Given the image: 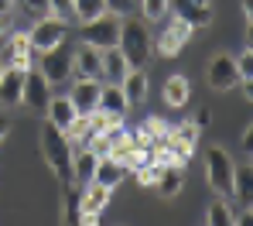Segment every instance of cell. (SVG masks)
I'll use <instances>...</instances> for the list:
<instances>
[{"instance_id": "obj_25", "label": "cell", "mask_w": 253, "mask_h": 226, "mask_svg": "<svg viewBox=\"0 0 253 226\" xmlns=\"http://www.w3.org/2000/svg\"><path fill=\"white\" fill-rule=\"evenodd\" d=\"M209 226H236V213H233V206L226 202V199H215L209 206Z\"/></svg>"}, {"instance_id": "obj_10", "label": "cell", "mask_w": 253, "mask_h": 226, "mask_svg": "<svg viewBox=\"0 0 253 226\" xmlns=\"http://www.w3.org/2000/svg\"><path fill=\"white\" fill-rule=\"evenodd\" d=\"M192 31H195V28H192V24H185V21H178V17H174V21H168V28H165V31H161V38H158V51H161V55H178V51H181V48H185V42H188V38H192Z\"/></svg>"}, {"instance_id": "obj_26", "label": "cell", "mask_w": 253, "mask_h": 226, "mask_svg": "<svg viewBox=\"0 0 253 226\" xmlns=\"http://www.w3.org/2000/svg\"><path fill=\"white\" fill-rule=\"evenodd\" d=\"M99 14H106V3L103 0H72V17H79V21H92V17H99Z\"/></svg>"}, {"instance_id": "obj_38", "label": "cell", "mask_w": 253, "mask_h": 226, "mask_svg": "<svg viewBox=\"0 0 253 226\" xmlns=\"http://www.w3.org/2000/svg\"><path fill=\"white\" fill-rule=\"evenodd\" d=\"M7 28H10V21H7V17H0V38L7 35Z\"/></svg>"}, {"instance_id": "obj_19", "label": "cell", "mask_w": 253, "mask_h": 226, "mask_svg": "<svg viewBox=\"0 0 253 226\" xmlns=\"http://www.w3.org/2000/svg\"><path fill=\"white\" fill-rule=\"evenodd\" d=\"M126 175V168L117 161V158H96V175L92 181H99V185H106V188H113V185H120Z\"/></svg>"}, {"instance_id": "obj_1", "label": "cell", "mask_w": 253, "mask_h": 226, "mask_svg": "<svg viewBox=\"0 0 253 226\" xmlns=\"http://www.w3.org/2000/svg\"><path fill=\"white\" fill-rule=\"evenodd\" d=\"M72 140L62 134L58 127H51V124H44L42 127V158L44 165L51 168V175L58 181H69L72 179Z\"/></svg>"}, {"instance_id": "obj_39", "label": "cell", "mask_w": 253, "mask_h": 226, "mask_svg": "<svg viewBox=\"0 0 253 226\" xmlns=\"http://www.w3.org/2000/svg\"><path fill=\"white\" fill-rule=\"evenodd\" d=\"M192 3H202V7H209V0H192Z\"/></svg>"}, {"instance_id": "obj_32", "label": "cell", "mask_w": 253, "mask_h": 226, "mask_svg": "<svg viewBox=\"0 0 253 226\" xmlns=\"http://www.w3.org/2000/svg\"><path fill=\"white\" fill-rule=\"evenodd\" d=\"M48 14L55 21H69L72 17V0H48Z\"/></svg>"}, {"instance_id": "obj_8", "label": "cell", "mask_w": 253, "mask_h": 226, "mask_svg": "<svg viewBox=\"0 0 253 226\" xmlns=\"http://www.w3.org/2000/svg\"><path fill=\"white\" fill-rule=\"evenodd\" d=\"M35 48L28 42V35H14V38H7V51H3V65L7 69H21V72H28V69H35Z\"/></svg>"}, {"instance_id": "obj_11", "label": "cell", "mask_w": 253, "mask_h": 226, "mask_svg": "<svg viewBox=\"0 0 253 226\" xmlns=\"http://www.w3.org/2000/svg\"><path fill=\"white\" fill-rule=\"evenodd\" d=\"M99 79H76V86H72V106H76V113L79 117H89L96 106H99Z\"/></svg>"}, {"instance_id": "obj_30", "label": "cell", "mask_w": 253, "mask_h": 226, "mask_svg": "<svg viewBox=\"0 0 253 226\" xmlns=\"http://www.w3.org/2000/svg\"><path fill=\"white\" fill-rule=\"evenodd\" d=\"M158 175H161V165H158L154 158H151L147 165H140V168H137V181H140V185H147V188L158 181Z\"/></svg>"}, {"instance_id": "obj_5", "label": "cell", "mask_w": 253, "mask_h": 226, "mask_svg": "<svg viewBox=\"0 0 253 226\" xmlns=\"http://www.w3.org/2000/svg\"><path fill=\"white\" fill-rule=\"evenodd\" d=\"M42 76L48 79V83H62V79H69L72 76V51L65 45H55L48 48V51H42Z\"/></svg>"}, {"instance_id": "obj_3", "label": "cell", "mask_w": 253, "mask_h": 226, "mask_svg": "<svg viewBox=\"0 0 253 226\" xmlns=\"http://www.w3.org/2000/svg\"><path fill=\"white\" fill-rule=\"evenodd\" d=\"M233 158L222 151V147H209L206 151V175H209V185L215 188L219 199H233Z\"/></svg>"}, {"instance_id": "obj_37", "label": "cell", "mask_w": 253, "mask_h": 226, "mask_svg": "<svg viewBox=\"0 0 253 226\" xmlns=\"http://www.w3.org/2000/svg\"><path fill=\"white\" fill-rule=\"evenodd\" d=\"M243 147H247V154H253V134H250V131L243 134Z\"/></svg>"}, {"instance_id": "obj_17", "label": "cell", "mask_w": 253, "mask_h": 226, "mask_svg": "<svg viewBox=\"0 0 253 226\" xmlns=\"http://www.w3.org/2000/svg\"><path fill=\"white\" fill-rule=\"evenodd\" d=\"M233 199H236L243 209L253 206V172H250V165L233 168Z\"/></svg>"}, {"instance_id": "obj_24", "label": "cell", "mask_w": 253, "mask_h": 226, "mask_svg": "<svg viewBox=\"0 0 253 226\" xmlns=\"http://www.w3.org/2000/svg\"><path fill=\"white\" fill-rule=\"evenodd\" d=\"M188 92H192V86H188L185 76H171L168 83H165V103L168 106H185L188 103Z\"/></svg>"}, {"instance_id": "obj_7", "label": "cell", "mask_w": 253, "mask_h": 226, "mask_svg": "<svg viewBox=\"0 0 253 226\" xmlns=\"http://www.w3.org/2000/svg\"><path fill=\"white\" fill-rule=\"evenodd\" d=\"M209 86L219 92L233 90V86H240V72H236V58L233 55H215L209 62Z\"/></svg>"}, {"instance_id": "obj_6", "label": "cell", "mask_w": 253, "mask_h": 226, "mask_svg": "<svg viewBox=\"0 0 253 226\" xmlns=\"http://www.w3.org/2000/svg\"><path fill=\"white\" fill-rule=\"evenodd\" d=\"M65 35H69V28H65L62 21L44 17V21H35L31 35H28V42H31V48H35V51H48V48L62 45V42H65Z\"/></svg>"}, {"instance_id": "obj_29", "label": "cell", "mask_w": 253, "mask_h": 226, "mask_svg": "<svg viewBox=\"0 0 253 226\" xmlns=\"http://www.w3.org/2000/svg\"><path fill=\"white\" fill-rule=\"evenodd\" d=\"M85 144H89V151H92L96 158H110V151H113V140L103 134V131H99V134H89Z\"/></svg>"}, {"instance_id": "obj_34", "label": "cell", "mask_w": 253, "mask_h": 226, "mask_svg": "<svg viewBox=\"0 0 253 226\" xmlns=\"http://www.w3.org/2000/svg\"><path fill=\"white\" fill-rule=\"evenodd\" d=\"M79 226H99V213H79Z\"/></svg>"}, {"instance_id": "obj_36", "label": "cell", "mask_w": 253, "mask_h": 226, "mask_svg": "<svg viewBox=\"0 0 253 226\" xmlns=\"http://www.w3.org/2000/svg\"><path fill=\"white\" fill-rule=\"evenodd\" d=\"M7 131H10V120H7V117H0V144L7 140Z\"/></svg>"}, {"instance_id": "obj_40", "label": "cell", "mask_w": 253, "mask_h": 226, "mask_svg": "<svg viewBox=\"0 0 253 226\" xmlns=\"http://www.w3.org/2000/svg\"><path fill=\"white\" fill-rule=\"evenodd\" d=\"M0 76H3V62H0Z\"/></svg>"}, {"instance_id": "obj_13", "label": "cell", "mask_w": 253, "mask_h": 226, "mask_svg": "<svg viewBox=\"0 0 253 226\" xmlns=\"http://www.w3.org/2000/svg\"><path fill=\"white\" fill-rule=\"evenodd\" d=\"M72 76L76 79H99V51L92 45H83L72 51Z\"/></svg>"}, {"instance_id": "obj_22", "label": "cell", "mask_w": 253, "mask_h": 226, "mask_svg": "<svg viewBox=\"0 0 253 226\" xmlns=\"http://www.w3.org/2000/svg\"><path fill=\"white\" fill-rule=\"evenodd\" d=\"M96 110L113 113V117H124L126 99H124V92H120V83H110V86H103V90H99V106H96Z\"/></svg>"}, {"instance_id": "obj_14", "label": "cell", "mask_w": 253, "mask_h": 226, "mask_svg": "<svg viewBox=\"0 0 253 226\" xmlns=\"http://www.w3.org/2000/svg\"><path fill=\"white\" fill-rule=\"evenodd\" d=\"M44 110H48V124H51V127H58L62 134H65V131H69V124H72V120L79 117L69 96H51Z\"/></svg>"}, {"instance_id": "obj_31", "label": "cell", "mask_w": 253, "mask_h": 226, "mask_svg": "<svg viewBox=\"0 0 253 226\" xmlns=\"http://www.w3.org/2000/svg\"><path fill=\"white\" fill-rule=\"evenodd\" d=\"M140 7H144V17L147 21H161L168 14V0H140Z\"/></svg>"}, {"instance_id": "obj_35", "label": "cell", "mask_w": 253, "mask_h": 226, "mask_svg": "<svg viewBox=\"0 0 253 226\" xmlns=\"http://www.w3.org/2000/svg\"><path fill=\"white\" fill-rule=\"evenodd\" d=\"M10 10H14V0H0V17H10Z\"/></svg>"}, {"instance_id": "obj_18", "label": "cell", "mask_w": 253, "mask_h": 226, "mask_svg": "<svg viewBox=\"0 0 253 226\" xmlns=\"http://www.w3.org/2000/svg\"><path fill=\"white\" fill-rule=\"evenodd\" d=\"M181 185H185V168H181V165H161V175L154 181V188H158L165 199H171V195L181 192Z\"/></svg>"}, {"instance_id": "obj_27", "label": "cell", "mask_w": 253, "mask_h": 226, "mask_svg": "<svg viewBox=\"0 0 253 226\" xmlns=\"http://www.w3.org/2000/svg\"><path fill=\"white\" fill-rule=\"evenodd\" d=\"M236 72H240V86L247 92H253V51H240L236 55Z\"/></svg>"}, {"instance_id": "obj_15", "label": "cell", "mask_w": 253, "mask_h": 226, "mask_svg": "<svg viewBox=\"0 0 253 226\" xmlns=\"http://www.w3.org/2000/svg\"><path fill=\"white\" fill-rule=\"evenodd\" d=\"M126 72H130V65L124 62V55L117 48H103L99 51V76H106L110 83H124Z\"/></svg>"}, {"instance_id": "obj_16", "label": "cell", "mask_w": 253, "mask_h": 226, "mask_svg": "<svg viewBox=\"0 0 253 226\" xmlns=\"http://www.w3.org/2000/svg\"><path fill=\"white\" fill-rule=\"evenodd\" d=\"M120 92H124L126 106L144 103V96H147V76H144V69H130L124 76V83H120Z\"/></svg>"}, {"instance_id": "obj_4", "label": "cell", "mask_w": 253, "mask_h": 226, "mask_svg": "<svg viewBox=\"0 0 253 226\" xmlns=\"http://www.w3.org/2000/svg\"><path fill=\"white\" fill-rule=\"evenodd\" d=\"M117 38H120V21H117V14H99V17H92V21L83 24V45H92L96 51L117 48Z\"/></svg>"}, {"instance_id": "obj_21", "label": "cell", "mask_w": 253, "mask_h": 226, "mask_svg": "<svg viewBox=\"0 0 253 226\" xmlns=\"http://www.w3.org/2000/svg\"><path fill=\"white\" fill-rule=\"evenodd\" d=\"M83 202H79V209L83 213H103L106 209V202H110V192L113 188H106V185H99V181H89V185H83Z\"/></svg>"}, {"instance_id": "obj_33", "label": "cell", "mask_w": 253, "mask_h": 226, "mask_svg": "<svg viewBox=\"0 0 253 226\" xmlns=\"http://www.w3.org/2000/svg\"><path fill=\"white\" fill-rule=\"evenodd\" d=\"M103 3H106V14H117V17L133 7V0H103Z\"/></svg>"}, {"instance_id": "obj_28", "label": "cell", "mask_w": 253, "mask_h": 226, "mask_svg": "<svg viewBox=\"0 0 253 226\" xmlns=\"http://www.w3.org/2000/svg\"><path fill=\"white\" fill-rule=\"evenodd\" d=\"M17 7H21L31 21H44V17H51V14H48V0H17Z\"/></svg>"}, {"instance_id": "obj_2", "label": "cell", "mask_w": 253, "mask_h": 226, "mask_svg": "<svg viewBox=\"0 0 253 226\" xmlns=\"http://www.w3.org/2000/svg\"><path fill=\"white\" fill-rule=\"evenodd\" d=\"M117 51L124 55V62L130 69H144L151 62V31L144 28V21H126V24H120Z\"/></svg>"}, {"instance_id": "obj_9", "label": "cell", "mask_w": 253, "mask_h": 226, "mask_svg": "<svg viewBox=\"0 0 253 226\" xmlns=\"http://www.w3.org/2000/svg\"><path fill=\"white\" fill-rule=\"evenodd\" d=\"M48 99H51V83L42 76V69H28V72H24L21 103H28V106H35V110H42V106H48Z\"/></svg>"}, {"instance_id": "obj_20", "label": "cell", "mask_w": 253, "mask_h": 226, "mask_svg": "<svg viewBox=\"0 0 253 226\" xmlns=\"http://www.w3.org/2000/svg\"><path fill=\"white\" fill-rule=\"evenodd\" d=\"M21 90H24V72L3 65V76H0V103H21Z\"/></svg>"}, {"instance_id": "obj_12", "label": "cell", "mask_w": 253, "mask_h": 226, "mask_svg": "<svg viewBox=\"0 0 253 226\" xmlns=\"http://www.w3.org/2000/svg\"><path fill=\"white\" fill-rule=\"evenodd\" d=\"M168 10H174L178 21L192 24V28H206L212 21V10L202 7V3H192V0H168Z\"/></svg>"}, {"instance_id": "obj_23", "label": "cell", "mask_w": 253, "mask_h": 226, "mask_svg": "<svg viewBox=\"0 0 253 226\" xmlns=\"http://www.w3.org/2000/svg\"><path fill=\"white\" fill-rule=\"evenodd\" d=\"M96 175V154L92 151H83V154H72V179L79 185H89Z\"/></svg>"}]
</instances>
